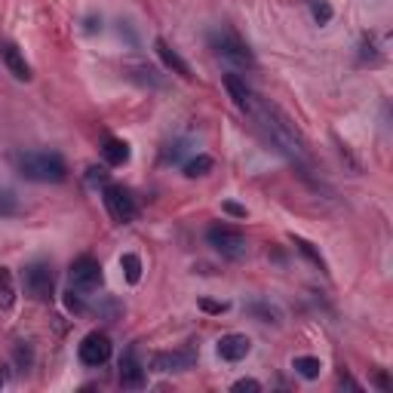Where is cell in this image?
Segmentation results:
<instances>
[{"instance_id": "cell-22", "label": "cell", "mask_w": 393, "mask_h": 393, "mask_svg": "<svg viewBox=\"0 0 393 393\" xmlns=\"http://www.w3.org/2000/svg\"><path fill=\"white\" fill-rule=\"evenodd\" d=\"M310 13H314L317 25H329V22H332V6H329L326 0H310Z\"/></svg>"}, {"instance_id": "cell-24", "label": "cell", "mask_w": 393, "mask_h": 393, "mask_svg": "<svg viewBox=\"0 0 393 393\" xmlns=\"http://www.w3.org/2000/svg\"><path fill=\"white\" fill-rule=\"evenodd\" d=\"M19 206H16V196L10 191H0V216H10V212H16Z\"/></svg>"}, {"instance_id": "cell-2", "label": "cell", "mask_w": 393, "mask_h": 393, "mask_svg": "<svg viewBox=\"0 0 393 393\" xmlns=\"http://www.w3.org/2000/svg\"><path fill=\"white\" fill-rule=\"evenodd\" d=\"M16 166H19V175L28 178V182L59 184L68 178V163L56 151H28V154H19L16 157Z\"/></svg>"}, {"instance_id": "cell-11", "label": "cell", "mask_w": 393, "mask_h": 393, "mask_svg": "<svg viewBox=\"0 0 393 393\" xmlns=\"http://www.w3.org/2000/svg\"><path fill=\"white\" fill-rule=\"evenodd\" d=\"M120 384H123L127 390L145 387V365L136 360V353H132V351L120 360Z\"/></svg>"}, {"instance_id": "cell-30", "label": "cell", "mask_w": 393, "mask_h": 393, "mask_svg": "<svg viewBox=\"0 0 393 393\" xmlns=\"http://www.w3.org/2000/svg\"><path fill=\"white\" fill-rule=\"evenodd\" d=\"M200 307L206 310V314H225V310H228L225 301H209V298H203V301H200Z\"/></svg>"}, {"instance_id": "cell-15", "label": "cell", "mask_w": 393, "mask_h": 393, "mask_svg": "<svg viewBox=\"0 0 393 393\" xmlns=\"http://www.w3.org/2000/svg\"><path fill=\"white\" fill-rule=\"evenodd\" d=\"M4 61H6V68L13 71L16 80H31V65L25 61V56L19 52V47L6 43V47H4Z\"/></svg>"}, {"instance_id": "cell-7", "label": "cell", "mask_w": 393, "mask_h": 393, "mask_svg": "<svg viewBox=\"0 0 393 393\" xmlns=\"http://www.w3.org/2000/svg\"><path fill=\"white\" fill-rule=\"evenodd\" d=\"M80 363L89 365V369H98V365H105L111 360V341L108 335L102 332H89L83 341H80Z\"/></svg>"}, {"instance_id": "cell-13", "label": "cell", "mask_w": 393, "mask_h": 393, "mask_svg": "<svg viewBox=\"0 0 393 393\" xmlns=\"http://www.w3.org/2000/svg\"><path fill=\"white\" fill-rule=\"evenodd\" d=\"M225 89H228V95L234 98V105L240 111H249L252 108V89L246 86V80L243 77H237V74H225Z\"/></svg>"}, {"instance_id": "cell-23", "label": "cell", "mask_w": 393, "mask_h": 393, "mask_svg": "<svg viewBox=\"0 0 393 393\" xmlns=\"http://www.w3.org/2000/svg\"><path fill=\"white\" fill-rule=\"evenodd\" d=\"M295 246H298V249H301V255H307V258H310V262H314V264L319 267V271H326V262H323V255H319V252H317V249H314V246H310V243H307V240H301V237H295Z\"/></svg>"}, {"instance_id": "cell-9", "label": "cell", "mask_w": 393, "mask_h": 393, "mask_svg": "<svg viewBox=\"0 0 393 393\" xmlns=\"http://www.w3.org/2000/svg\"><path fill=\"white\" fill-rule=\"evenodd\" d=\"M249 351H252V341H249L246 335H240V332L221 335V341H218V356H221V360H228V363L246 360Z\"/></svg>"}, {"instance_id": "cell-16", "label": "cell", "mask_w": 393, "mask_h": 393, "mask_svg": "<svg viewBox=\"0 0 393 393\" xmlns=\"http://www.w3.org/2000/svg\"><path fill=\"white\" fill-rule=\"evenodd\" d=\"M102 157L108 166H123V163H129V145L123 139H105Z\"/></svg>"}, {"instance_id": "cell-12", "label": "cell", "mask_w": 393, "mask_h": 393, "mask_svg": "<svg viewBox=\"0 0 393 393\" xmlns=\"http://www.w3.org/2000/svg\"><path fill=\"white\" fill-rule=\"evenodd\" d=\"M154 49H157V56H160V61H163V65L169 68V71H172V74H178V77H194L191 74V65H187V61L182 59V56H178V52L172 49V47H169V43L163 40V37H157L154 40Z\"/></svg>"}, {"instance_id": "cell-27", "label": "cell", "mask_w": 393, "mask_h": 393, "mask_svg": "<svg viewBox=\"0 0 393 393\" xmlns=\"http://www.w3.org/2000/svg\"><path fill=\"white\" fill-rule=\"evenodd\" d=\"M65 307L74 310V314H80V310H83V298H80V295L71 289V292H65Z\"/></svg>"}, {"instance_id": "cell-33", "label": "cell", "mask_w": 393, "mask_h": 393, "mask_svg": "<svg viewBox=\"0 0 393 393\" xmlns=\"http://www.w3.org/2000/svg\"><path fill=\"white\" fill-rule=\"evenodd\" d=\"M375 384H378L381 390H390V378H387L384 372H381V375H375Z\"/></svg>"}, {"instance_id": "cell-25", "label": "cell", "mask_w": 393, "mask_h": 393, "mask_svg": "<svg viewBox=\"0 0 393 393\" xmlns=\"http://www.w3.org/2000/svg\"><path fill=\"white\" fill-rule=\"evenodd\" d=\"M360 56L365 61H378V47H375V37H363V52Z\"/></svg>"}, {"instance_id": "cell-3", "label": "cell", "mask_w": 393, "mask_h": 393, "mask_svg": "<svg viewBox=\"0 0 393 393\" xmlns=\"http://www.w3.org/2000/svg\"><path fill=\"white\" fill-rule=\"evenodd\" d=\"M212 43V49L218 52L221 59L228 61V65H234V68H255V56H252V49L246 47L243 40L237 37V34H230V31H218V34H212L209 37Z\"/></svg>"}, {"instance_id": "cell-14", "label": "cell", "mask_w": 393, "mask_h": 393, "mask_svg": "<svg viewBox=\"0 0 393 393\" xmlns=\"http://www.w3.org/2000/svg\"><path fill=\"white\" fill-rule=\"evenodd\" d=\"M127 71H129V80H136L141 86H154V89L163 86L160 71L154 65H148V61H132V65H127Z\"/></svg>"}, {"instance_id": "cell-5", "label": "cell", "mask_w": 393, "mask_h": 393, "mask_svg": "<svg viewBox=\"0 0 393 393\" xmlns=\"http://www.w3.org/2000/svg\"><path fill=\"white\" fill-rule=\"evenodd\" d=\"M22 283H25V292H28L34 301H49L52 292H56V276H52V267L47 262H34L25 267Z\"/></svg>"}, {"instance_id": "cell-28", "label": "cell", "mask_w": 393, "mask_h": 393, "mask_svg": "<svg viewBox=\"0 0 393 393\" xmlns=\"http://www.w3.org/2000/svg\"><path fill=\"white\" fill-rule=\"evenodd\" d=\"M86 182H108V169H102V166H89L86 169Z\"/></svg>"}, {"instance_id": "cell-18", "label": "cell", "mask_w": 393, "mask_h": 393, "mask_svg": "<svg viewBox=\"0 0 393 393\" xmlns=\"http://www.w3.org/2000/svg\"><path fill=\"white\" fill-rule=\"evenodd\" d=\"M292 369L301 375V378H307V381H314L319 378V372H323V363L317 360V356H295V363H292Z\"/></svg>"}, {"instance_id": "cell-4", "label": "cell", "mask_w": 393, "mask_h": 393, "mask_svg": "<svg viewBox=\"0 0 393 393\" xmlns=\"http://www.w3.org/2000/svg\"><path fill=\"white\" fill-rule=\"evenodd\" d=\"M206 240H209V246L216 249V252H221L225 258H230V262H237V258H243L246 255V237L240 234L237 228H230V225H212L206 230Z\"/></svg>"}, {"instance_id": "cell-10", "label": "cell", "mask_w": 393, "mask_h": 393, "mask_svg": "<svg viewBox=\"0 0 393 393\" xmlns=\"http://www.w3.org/2000/svg\"><path fill=\"white\" fill-rule=\"evenodd\" d=\"M194 365L191 351H169V353H154L151 369L154 372H187Z\"/></svg>"}, {"instance_id": "cell-1", "label": "cell", "mask_w": 393, "mask_h": 393, "mask_svg": "<svg viewBox=\"0 0 393 393\" xmlns=\"http://www.w3.org/2000/svg\"><path fill=\"white\" fill-rule=\"evenodd\" d=\"M249 111H255V117H258V123H262V129L267 132V139L274 141L280 154L289 157L295 166L307 169L310 154H307L305 139L298 136V129L292 127L289 117H286L280 108H274V105H267V102H258L255 105V98H252V108H249Z\"/></svg>"}, {"instance_id": "cell-20", "label": "cell", "mask_w": 393, "mask_h": 393, "mask_svg": "<svg viewBox=\"0 0 393 393\" xmlns=\"http://www.w3.org/2000/svg\"><path fill=\"white\" fill-rule=\"evenodd\" d=\"M212 169V157H206V154H196V157H191L184 163V175L187 178H200V175H206Z\"/></svg>"}, {"instance_id": "cell-32", "label": "cell", "mask_w": 393, "mask_h": 393, "mask_svg": "<svg viewBox=\"0 0 393 393\" xmlns=\"http://www.w3.org/2000/svg\"><path fill=\"white\" fill-rule=\"evenodd\" d=\"M16 356H19V363L28 365L31 363V347H19V351H16Z\"/></svg>"}, {"instance_id": "cell-19", "label": "cell", "mask_w": 393, "mask_h": 393, "mask_svg": "<svg viewBox=\"0 0 393 393\" xmlns=\"http://www.w3.org/2000/svg\"><path fill=\"white\" fill-rule=\"evenodd\" d=\"M120 267H123V276H127V283L136 286L141 280V258L136 252H127L120 258Z\"/></svg>"}, {"instance_id": "cell-8", "label": "cell", "mask_w": 393, "mask_h": 393, "mask_svg": "<svg viewBox=\"0 0 393 393\" xmlns=\"http://www.w3.org/2000/svg\"><path fill=\"white\" fill-rule=\"evenodd\" d=\"M68 274H71V283H74V289H95V286L102 283V264H98L93 255L74 258Z\"/></svg>"}, {"instance_id": "cell-26", "label": "cell", "mask_w": 393, "mask_h": 393, "mask_svg": "<svg viewBox=\"0 0 393 393\" xmlns=\"http://www.w3.org/2000/svg\"><path fill=\"white\" fill-rule=\"evenodd\" d=\"M258 393V390H262V384H258L255 378H240L237 384H234V393Z\"/></svg>"}, {"instance_id": "cell-31", "label": "cell", "mask_w": 393, "mask_h": 393, "mask_svg": "<svg viewBox=\"0 0 393 393\" xmlns=\"http://www.w3.org/2000/svg\"><path fill=\"white\" fill-rule=\"evenodd\" d=\"M83 28H86V34H95V31H102V19H98V16H86Z\"/></svg>"}, {"instance_id": "cell-21", "label": "cell", "mask_w": 393, "mask_h": 393, "mask_svg": "<svg viewBox=\"0 0 393 393\" xmlns=\"http://www.w3.org/2000/svg\"><path fill=\"white\" fill-rule=\"evenodd\" d=\"M252 317H258L262 323H280V310L271 307V305H249L246 307Z\"/></svg>"}, {"instance_id": "cell-6", "label": "cell", "mask_w": 393, "mask_h": 393, "mask_svg": "<svg viewBox=\"0 0 393 393\" xmlns=\"http://www.w3.org/2000/svg\"><path fill=\"white\" fill-rule=\"evenodd\" d=\"M102 200H105V209H108V216L117 221V225H127V221L136 218V200H132V194L127 191V187L120 184H105L102 191Z\"/></svg>"}, {"instance_id": "cell-17", "label": "cell", "mask_w": 393, "mask_h": 393, "mask_svg": "<svg viewBox=\"0 0 393 393\" xmlns=\"http://www.w3.org/2000/svg\"><path fill=\"white\" fill-rule=\"evenodd\" d=\"M16 305V286L10 267H0V310H13Z\"/></svg>"}, {"instance_id": "cell-29", "label": "cell", "mask_w": 393, "mask_h": 393, "mask_svg": "<svg viewBox=\"0 0 393 393\" xmlns=\"http://www.w3.org/2000/svg\"><path fill=\"white\" fill-rule=\"evenodd\" d=\"M221 209H225L228 216H234V218H246V206H240V203H234V200H225V203H221Z\"/></svg>"}]
</instances>
